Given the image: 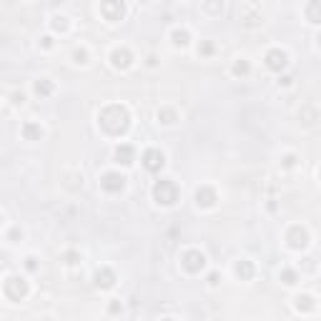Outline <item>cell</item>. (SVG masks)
<instances>
[{"label":"cell","mask_w":321,"mask_h":321,"mask_svg":"<svg viewBox=\"0 0 321 321\" xmlns=\"http://www.w3.org/2000/svg\"><path fill=\"white\" fill-rule=\"evenodd\" d=\"M98 123H101V128L106 130V133H111V135H121V133L128 130L130 116H128V111H126L123 106H108V108L101 111Z\"/></svg>","instance_id":"6da1fadb"},{"label":"cell","mask_w":321,"mask_h":321,"mask_svg":"<svg viewBox=\"0 0 321 321\" xmlns=\"http://www.w3.org/2000/svg\"><path fill=\"white\" fill-rule=\"evenodd\" d=\"M153 198L158 201V203H163V206H171V203H176L178 201V186L173 184V181H158L156 186H153Z\"/></svg>","instance_id":"7a4b0ae2"},{"label":"cell","mask_w":321,"mask_h":321,"mask_svg":"<svg viewBox=\"0 0 321 321\" xmlns=\"http://www.w3.org/2000/svg\"><path fill=\"white\" fill-rule=\"evenodd\" d=\"M28 281L25 279H20V276H10L8 281H5V296L10 299V301H20V299H25L28 296Z\"/></svg>","instance_id":"3957f363"},{"label":"cell","mask_w":321,"mask_h":321,"mask_svg":"<svg viewBox=\"0 0 321 321\" xmlns=\"http://www.w3.org/2000/svg\"><path fill=\"white\" fill-rule=\"evenodd\" d=\"M143 166H146V171L158 173V171L166 166V156H163L158 148H148V151L143 153Z\"/></svg>","instance_id":"277c9868"},{"label":"cell","mask_w":321,"mask_h":321,"mask_svg":"<svg viewBox=\"0 0 321 321\" xmlns=\"http://www.w3.org/2000/svg\"><path fill=\"white\" fill-rule=\"evenodd\" d=\"M181 266H184L189 273H198V271L206 266V256H203L201 251H186V254L181 256Z\"/></svg>","instance_id":"5b68a950"},{"label":"cell","mask_w":321,"mask_h":321,"mask_svg":"<svg viewBox=\"0 0 321 321\" xmlns=\"http://www.w3.org/2000/svg\"><path fill=\"white\" fill-rule=\"evenodd\" d=\"M101 186H103V191L118 193V191H123V186H126V178H123L121 173H106V176L101 178Z\"/></svg>","instance_id":"8992f818"},{"label":"cell","mask_w":321,"mask_h":321,"mask_svg":"<svg viewBox=\"0 0 321 321\" xmlns=\"http://www.w3.org/2000/svg\"><path fill=\"white\" fill-rule=\"evenodd\" d=\"M286 63H289V58H286V53H284V51L273 48V51H268V53H266V65H268L271 70H284Z\"/></svg>","instance_id":"52a82bcc"},{"label":"cell","mask_w":321,"mask_h":321,"mask_svg":"<svg viewBox=\"0 0 321 321\" xmlns=\"http://www.w3.org/2000/svg\"><path fill=\"white\" fill-rule=\"evenodd\" d=\"M289 244H291L294 249H306V244H309V234H306V228L294 226V228L289 231Z\"/></svg>","instance_id":"ba28073f"},{"label":"cell","mask_w":321,"mask_h":321,"mask_svg":"<svg viewBox=\"0 0 321 321\" xmlns=\"http://www.w3.org/2000/svg\"><path fill=\"white\" fill-rule=\"evenodd\" d=\"M101 13H103L108 20H121L123 13H126V5H123V3H103V5H101Z\"/></svg>","instance_id":"9c48e42d"},{"label":"cell","mask_w":321,"mask_h":321,"mask_svg":"<svg viewBox=\"0 0 321 321\" xmlns=\"http://www.w3.org/2000/svg\"><path fill=\"white\" fill-rule=\"evenodd\" d=\"M111 61H113L116 68H128V65L133 63V56H130L128 48H116V51L111 53Z\"/></svg>","instance_id":"30bf717a"},{"label":"cell","mask_w":321,"mask_h":321,"mask_svg":"<svg viewBox=\"0 0 321 321\" xmlns=\"http://www.w3.org/2000/svg\"><path fill=\"white\" fill-rule=\"evenodd\" d=\"M196 203H198V206H203V208H211V206L216 203V191H213V189H208V186L198 189V191H196Z\"/></svg>","instance_id":"8fae6325"},{"label":"cell","mask_w":321,"mask_h":321,"mask_svg":"<svg viewBox=\"0 0 321 321\" xmlns=\"http://www.w3.org/2000/svg\"><path fill=\"white\" fill-rule=\"evenodd\" d=\"M116 284V273L111 271V268H101L98 273H96V286H101V289H111Z\"/></svg>","instance_id":"7c38bea8"},{"label":"cell","mask_w":321,"mask_h":321,"mask_svg":"<svg viewBox=\"0 0 321 321\" xmlns=\"http://www.w3.org/2000/svg\"><path fill=\"white\" fill-rule=\"evenodd\" d=\"M133 156H135V151H133V146H128V143H123V146L116 148V161L123 163V166H130V163H133Z\"/></svg>","instance_id":"4fadbf2b"},{"label":"cell","mask_w":321,"mask_h":321,"mask_svg":"<svg viewBox=\"0 0 321 321\" xmlns=\"http://www.w3.org/2000/svg\"><path fill=\"white\" fill-rule=\"evenodd\" d=\"M23 135H25L28 141H38V138L43 135V128H40L38 123H25V126H23Z\"/></svg>","instance_id":"5bb4252c"},{"label":"cell","mask_w":321,"mask_h":321,"mask_svg":"<svg viewBox=\"0 0 321 321\" xmlns=\"http://www.w3.org/2000/svg\"><path fill=\"white\" fill-rule=\"evenodd\" d=\"M236 276H241V279H251V276H254V266H251V261H239V263H236Z\"/></svg>","instance_id":"9a60e30c"},{"label":"cell","mask_w":321,"mask_h":321,"mask_svg":"<svg viewBox=\"0 0 321 321\" xmlns=\"http://www.w3.org/2000/svg\"><path fill=\"white\" fill-rule=\"evenodd\" d=\"M35 93H38V96H51V93H53V83H51L48 78L38 80V83H35Z\"/></svg>","instance_id":"2e32d148"},{"label":"cell","mask_w":321,"mask_h":321,"mask_svg":"<svg viewBox=\"0 0 321 321\" xmlns=\"http://www.w3.org/2000/svg\"><path fill=\"white\" fill-rule=\"evenodd\" d=\"M314 306H316V304H314V299H311V296H299V299H296V309H299V311H301V309L311 311Z\"/></svg>","instance_id":"e0dca14e"},{"label":"cell","mask_w":321,"mask_h":321,"mask_svg":"<svg viewBox=\"0 0 321 321\" xmlns=\"http://www.w3.org/2000/svg\"><path fill=\"white\" fill-rule=\"evenodd\" d=\"M249 70H251L249 61H236V63H234V75H246Z\"/></svg>","instance_id":"ac0fdd59"},{"label":"cell","mask_w":321,"mask_h":321,"mask_svg":"<svg viewBox=\"0 0 321 321\" xmlns=\"http://www.w3.org/2000/svg\"><path fill=\"white\" fill-rule=\"evenodd\" d=\"M173 43L176 45H186L189 43V33L186 30H173Z\"/></svg>","instance_id":"d6986e66"},{"label":"cell","mask_w":321,"mask_h":321,"mask_svg":"<svg viewBox=\"0 0 321 321\" xmlns=\"http://www.w3.org/2000/svg\"><path fill=\"white\" fill-rule=\"evenodd\" d=\"M281 279H284V284H289V286H291V284H296V273H294L291 268H286V271L281 273Z\"/></svg>","instance_id":"ffe728a7"},{"label":"cell","mask_w":321,"mask_h":321,"mask_svg":"<svg viewBox=\"0 0 321 321\" xmlns=\"http://www.w3.org/2000/svg\"><path fill=\"white\" fill-rule=\"evenodd\" d=\"M73 58H75V63H85L88 53H85V51H75V53H73Z\"/></svg>","instance_id":"44dd1931"},{"label":"cell","mask_w":321,"mask_h":321,"mask_svg":"<svg viewBox=\"0 0 321 321\" xmlns=\"http://www.w3.org/2000/svg\"><path fill=\"white\" fill-rule=\"evenodd\" d=\"M161 116H163V118H166V121H163V123H176V121H173V118H176V116H173V113H171V111H163V113H158V118H161Z\"/></svg>","instance_id":"7402d4cb"},{"label":"cell","mask_w":321,"mask_h":321,"mask_svg":"<svg viewBox=\"0 0 321 321\" xmlns=\"http://www.w3.org/2000/svg\"><path fill=\"white\" fill-rule=\"evenodd\" d=\"M25 261H28L25 266H28L30 271H35V268H38V263H35V258H33V256H28V258H25Z\"/></svg>","instance_id":"603a6c76"},{"label":"cell","mask_w":321,"mask_h":321,"mask_svg":"<svg viewBox=\"0 0 321 321\" xmlns=\"http://www.w3.org/2000/svg\"><path fill=\"white\" fill-rule=\"evenodd\" d=\"M294 163H296L294 156H286V158H284V166H294Z\"/></svg>","instance_id":"cb8c5ba5"},{"label":"cell","mask_w":321,"mask_h":321,"mask_svg":"<svg viewBox=\"0 0 321 321\" xmlns=\"http://www.w3.org/2000/svg\"><path fill=\"white\" fill-rule=\"evenodd\" d=\"M211 51H213V48H211V43H206L203 48H198V53H211Z\"/></svg>","instance_id":"d4e9b609"},{"label":"cell","mask_w":321,"mask_h":321,"mask_svg":"<svg viewBox=\"0 0 321 321\" xmlns=\"http://www.w3.org/2000/svg\"><path fill=\"white\" fill-rule=\"evenodd\" d=\"M208 281H211V284L216 286V284H218V273H211V276H208Z\"/></svg>","instance_id":"484cf974"},{"label":"cell","mask_w":321,"mask_h":321,"mask_svg":"<svg viewBox=\"0 0 321 321\" xmlns=\"http://www.w3.org/2000/svg\"><path fill=\"white\" fill-rule=\"evenodd\" d=\"M111 311H113V314H116V311H121V304H118V301H113V304H111Z\"/></svg>","instance_id":"4316f807"},{"label":"cell","mask_w":321,"mask_h":321,"mask_svg":"<svg viewBox=\"0 0 321 321\" xmlns=\"http://www.w3.org/2000/svg\"><path fill=\"white\" fill-rule=\"evenodd\" d=\"M163 321H173V319H163Z\"/></svg>","instance_id":"83f0119b"}]
</instances>
